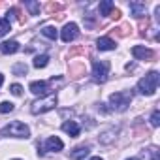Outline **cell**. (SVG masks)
<instances>
[{
  "instance_id": "obj_1",
  "label": "cell",
  "mask_w": 160,
  "mask_h": 160,
  "mask_svg": "<svg viewBox=\"0 0 160 160\" xmlns=\"http://www.w3.org/2000/svg\"><path fill=\"white\" fill-rule=\"evenodd\" d=\"M158 81H160L158 72H149L145 77H141L138 81V91L145 96H152L158 89Z\"/></svg>"
},
{
  "instance_id": "obj_2",
  "label": "cell",
  "mask_w": 160,
  "mask_h": 160,
  "mask_svg": "<svg viewBox=\"0 0 160 160\" xmlns=\"http://www.w3.org/2000/svg\"><path fill=\"white\" fill-rule=\"evenodd\" d=\"M0 136H12V138H30V128L21 122V121H13L10 122L4 130H0Z\"/></svg>"
},
{
  "instance_id": "obj_3",
  "label": "cell",
  "mask_w": 160,
  "mask_h": 160,
  "mask_svg": "<svg viewBox=\"0 0 160 160\" xmlns=\"http://www.w3.org/2000/svg\"><path fill=\"white\" fill-rule=\"evenodd\" d=\"M130 102H132V92H128V91L113 92V94L109 96V104H111V108L117 109V111H126L128 106H130Z\"/></svg>"
},
{
  "instance_id": "obj_4",
  "label": "cell",
  "mask_w": 160,
  "mask_h": 160,
  "mask_svg": "<svg viewBox=\"0 0 160 160\" xmlns=\"http://www.w3.org/2000/svg\"><path fill=\"white\" fill-rule=\"evenodd\" d=\"M55 106H57V96H55V94H47V96H43L42 100L32 102L30 111H32L34 115H40V113H47V111L55 109Z\"/></svg>"
},
{
  "instance_id": "obj_5",
  "label": "cell",
  "mask_w": 160,
  "mask_h": 160,
  "mask_svg": "<svg viewBox=\"0 0 160 160\" xmlns=\"http://www.w3.org/2000/svg\"><path fill=\"white\" fill-rule=\"evenodd\" d=\"M108 73H109V62L108 60H94L92 62V77H94V81L104 83L108 79Z\"/></svg>"
},
{
  "instance_id": "obj_6",
  "label": "cell",
  "mask_w": 160,
  "mask_h": 160,
  "mask_svg": "<svg viewBox=\"0 0 160 160\" xmlns=\"http://www.w3.org/2000/svg\"><path fill=\"white\" fill-rule=\"evenodd\" d=\"M77 36H79V28H77V25H75V23H66V25H64V28L60 30V38H62V42H64V43L73 42Z\"/></svg>"
},
{
  "instance_id": "obj_7",
  "label": "cell",
  "mask_w": 160,
  "mask_h": 160,
  "mask_svg": "<svg viewBox=\"0 0 160 160\" xmlns=\"http://www.w3.org/2000/svg\"><path fill=\"white\" fill-rule=\"evenodd\" d=\"M128 8H130V13L134 17H143L147 13V4L145 2H139V0H132V2L128 4Z\"/></svg>"
},
{
  "instance_id": "obj_8",
  "label": "cell",
  "mask_w": 160,
  "mask_h": 160,
  "mask_svg": "<svg viewBox=\"0 0 160 160\" xmlns=\"http://www.w3.org/2000/svg\"><path fill=\"white\" fill-rule=\"evenodd\" d=\"M132 55H134L136 58H139V60H149V58H152V51H151L149 47H145V45H136V47H132Z\"/></svg>"
},
{
  "instance_id": "obj_9",
  "label": "cell",
  "mask_w": 160,
  "mask_h": 160,
  "mask_svg": "<svg viewBox=\"0 0 160 160\" xmlns=\"http://www.w3.org/2000/svg\"><path fill=\"white\" fill-rule=\"evenodd\" d=\"M30 92L36 94V96H47V83L45 81H32L28 85Z\"/></svg>"
},
{
  "instance_id": "obj_10",
  "label": "cell",
  "mask_w": 160,
  "mask_h": 160,
  "mask_svg": "<svg viewBox=\"0 0 160 160\" xmlns=\"http://www.w3.org/2000/svg\"><path fill=\"white\" fill-rule=\"evenodd\" d=\"M0 51L4 55H12V53H17L19 51V42L15 40H8V42H2L0 43Z\"/></svg>"
},
{
  "instance_id": "obj_11",
  "label": "cell",
  "mask_w": 160,
  "mask_h": 160,
  "mask_svg": "<svg viewBox=\"0 0 160 160\" xmlns=\"http://www.w3.org/2000/svg\"><path fill=\"white\" fill-rule=\"evenodd\" d=\"M62 130H64L68 136H72V138H77L79 132H81V128H79V124H77L75 121H66V122L62 124Z\"/></svg>"
},
{
  "instance_id": "obj_12",
  "label": "cell",
  "mask_w": 160,
  "mask_h": 160,
  "mask_svg": "<svg viewBox=\"0 0 160 160\" xmlns=\"http://www.w3.org/2000/svg\"><path fill=\"white\" fill-rule=\"evenodd\" d=\"M62 147H64V143H62V139L57 138V136H51V138H47V141H45V151H62Z\"/></svg>"
},
{
  "instance_id": "obj_13",
  "label": "cell",
  "mask_w": 160,
  "mask_h": 160,
  "mask_svg": "<svg viewBox=\"0 0 160 160\" xmlns=\"http://www.w3.org/2000/svg\"><path fill=\"white\" fill-rule=\"evenodd\" d=\"M89 152H91V149H89L87 145H79V147H75V149L70 152V156H72L73 160H83V158L89 156Z\"/></svg>"
},
{
  "instance_id": "obj_14",
  "label": "cell",
  "mask_w": 160,
  "mask_h": 160,
  "mask_svg": "<svg viewBox=\"0 0 160 160\" xmlns=\"http://www.w3.org/2000/svg\"><path fill=\"white\" fill-rule=\"evenodd\" d=\"M96 47H98L100 51H113V49H115V42H113L111 38H108V36H102V38H98Z\"/></svg>"
},
{
  "instance_id": "obj_15",
  "label": "cell",
  "mask_w": 160,
  "mask_h": 160,
  "mask_svg": "<svg viewBox=\"0 0 160 160\" xmlns=\"http://www.w3.org/2000/svg\"><path fill=\"white\" fill-rule=\"evenodd\" d=\"M100 15H111V12L115 10V4L111 2V0H104V2H100Z\"/></svg>"
},
{
  "instance_id": "obj_16",
  "label": "cell",
  "mask_w": 160,
  "mask_h": 160,
  "mask_svg": "<svg viewBox=\"0 0 160 160\" xmlns=\"http://www.w3.org/2000/svg\"><path fill=\"white\" fill-rule=\"evenodd\" d=\"M47 62H49V57L47 55H38L34 58V68H45Z\"/></svg>"
},
{
  "instance_id": "obj_17",
  "label": "cell",
  "mask_w": 160,
  "mask_h": 160,
  "mask_svg": "<svg viewBox=\"0 0 160 160\" xmlns=\"http://www.w3.org/2000/svg\"><path fill=\"white\" fill-rule=\"evenodd\" d=\"M42 34H43L45 38H49V40H55V38H57V28H55V27H43V28H42Z\"/></svg>"
},
{
  "instance_id": "obj_18",
  "label": "cell",
  "mask_w": 160,
  "mask_h": 160,
  "mask_svg": "<svg viewBox=\"0 0 160 160\" xmlns=\"http://www.w3.org/2000/svg\"><path fill=\"white\" fill-rule=\"evenodd\" d=\"M10 28H12V25H10V19H0V38H2V36H6Z\"/></svg>"
},
{
  "instance_id": "obj_19",
  "label": "cell",
  "mask_w": 160,
  "mask_h": 160,
  "mask_svg": "<svg viewBox=\"0 0 160 160\" xmlns=\"http://www.w3.org/2000/svg\"><path fill=\"white\" fill-rule=\"evenodd\" d=\"M25 6L28 8L30 15H38V13H40V4H38V2H30V0H28V2H25Z\"/></svg>"
},
{
  "instance_id": "obj_20",
  "label": "cell",
  "mask_w": 160,
  "mask_h": 160,
  "mask_svg": "<svg viewBox=\"0 0 160 160\" xmlns=\"http://www.w3.org/2000/svg\"><path fill=\"white\" fill-rule=\"evenodd\" d=\"M113 134H117V128H111L109 132H106V134H104V136L100 138V141H102V143H109V141H111V139L115 138Z\"/></svg>"
},
{
  "instance_id": "obj_21",
  "label": "cell",
  "mask_w": 160,
  "mask_h": 160,
  "mask_svg": "<svg viewBox=\"0 0 160 160\" xmlns=\"http://www.w3.org/2000/svg\"><path fill=\"white\" fill-rule=\"evenodd\" d=\"M13 104L12 102H0V113H10V111H13Z\"/></svg>"
},
{
  "instance_id": "obj_22",
  "label": "cell",
  "mask_w": 160,
  "mask_h": 160,
  "mask_svg": "<svg viewBox=\"0 0 160 160\" xmlns=\"http://www.w3.org/2000/svg\"><path fill=\"white\" fill-rule=\"evenodd\" d=\"M27 70H28V68H27V64H23V62L13 66V73H21V75H25V73H27Z\"/></svg>"
},
{
  "instance_id": "obj_23",
  "label": "cell",
  "mask_w": 160,
  "mask_h": 160,
  "mask_svg": "<svg viewBox=\"0 0 160 160\" xmlns=\"http://www.w3.org/2000/svg\"><path fill=\"white\" fill-rule=\"evenodd\" d=\"M151 124H152V126H158V124H160V111H158V109L152 111V115H151Z\"/></svg>"
},
{
  "instance_id": "obj_24",
  "label": "cell",
  "mask_w": 160,
  "mask_h": 160,
  "mask_svg": "<svg viewBox=\"0 0 160 160\" xmlns=\"http://www.w3.org/2000/svg\"><path fill=\"white\" fill-rule=\"evenodd\" d=\"M10 91H12L13 96H21V94H23V87H21V85H12Z\"/></svg>"
},
{
  "instance_id": "obj_25",
  "label": "cell",
  "mask_w": 160,
  "mask_h": 160,
  "mask_svg": "<svg viewBox=\"0 0 160 160\" xmlns=\"http://www.w3.org/2000/svg\"><path fill=\"white\" fill-rule=\"evenodd\" d=\"M2 83H4V75L0 73V87H2Z\"/></svg>"
},
{
  "instance_id": "obj_26",
  "label": "cell",
  "mask_w": 160,
  "mask_h": 160,
  "mask_svg": "<svg viewBox=\"0 0 160 160\" xmlns=\"http://www.w3.org/2000/svg\"><path fill=\"white\" fill-rule=\"evenodd\" d=\"M91 160H102V158H100V156H92Z\"/></svg>"
},
{
  "instance_id": "obj_27",
  "label": "cell",
  "mask_w": 160,
  "mask_h": 160,
  "mask_svg": "<svg viewBox=\"0 0 160 160\" xmlns=\"http://www.w3.org/2000/svg\"><path fill=\"white\" fill-rule=\"evenodd\" d=\"M126 160H139V158H126Z\"/></svg>"
},
{
  "instance_id": "obj_28",
  "label": "cell",
  "mask_w": 160,
  "mask_h": 160,
  "mask_svg": "<svg viewBox=\"0 0 160 160\" xmlns=\"http://www.w3.org/2000/svg\"><path fill=\"white\" fill-rule=\"evenodd\" d=\"M15 160H17V158H15Z\"/></svg>"
}]
</instances>
